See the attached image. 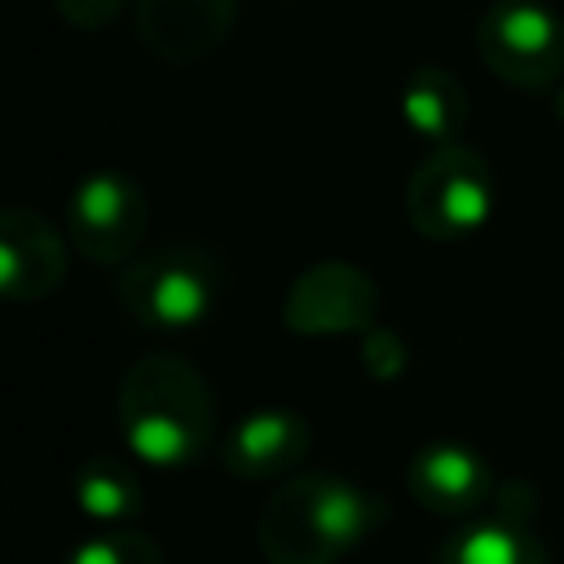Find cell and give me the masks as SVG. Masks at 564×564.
I'll return each instance as SVG.
<instances>
[{"instance_id": "1", "label": "cell", "mask_w": 564, "mask_h": 564, "mask_svg": "<svg viewBox=\"0 0 564 564\" xmlns=\"http://www.w3.org/2000/svg\"><path fill=\"white\" fill-rule=\"evenodd\" d=\"M119 427L145 467H189L216 436L212 383L176 352H145L119 379Z\"/></svg>"}, {"instance_id": "2", "label": "cell", "mask_w": 564, "mask_h": 564, "mask_svg": "<svg viewBox=\"0 0 564 564\" xmlns=\"http://www.w3.org/2000/svg\"><path fill=\"white\" fill-rule=\"evenodd\" d=\"M379 520L383 502L370 489L335 471H295L269 494L256 538L269 564H339Z\"/></svg>"}, {"instance_id": "3", "label": "cell", "mask_w": 564, "mask_h": 564, "mask_svg": "<svg viewBox=\"0 0 564 564\" xmlns=\"http://www.w3.org/2000/svg\"><path fill=\"white\" fill-rule=\"evenodd\" d=\"M115 291L137 326L154 335H189L216 313L220 260L207 247L172 242L123 264Z\"/></svg>"}, {"instance_id": "4", "label": "cell", "mask_w": 564, "mask_h": 564, "mask_svg": "<svg viewBox=\"0 0 564 564\" xmlns=\"http://www.w3.org/2000/svg\"><path fill=\"white\" fill-rule=\"evenodd\" d=\"M494 167L480 150L449 141L432 145V154L405 181V216L432 242H458L489 225L494 216Z\"/></svg>"}, {"instance_id": "5", "label": "cell", "mask_w": 564, "mask_h": 564, "mask_svg": "<svg viewBox=\"0 0 564 564\" xmlns=\"http://www.w3.org/2000/svg\"><path fill=\"white\" fill-rule=\"evenodd\" d=\"M476 48L511 88H551L564 75V22L542 0H494L476 26Z\"/></svg>"}, {"instance_id": "6", "label": "cell", "mask_w": 564, "mask_h": 564, "mask_svg": "<svg viewBox=\"0 0 564 564\" xmlns=\"http://www.w3.org/2000/svg\"><path fill=\"white\" fill-rule=\"evenodd\" d=\"M145 189L123 172H93L66 198V238L88 264H123L145 238Z\"/></svg>"}, {"instance_id": "7", "label": "cell", "mask_w": 564, "mask_h": 564, "mask_svg": "<svg viewBox=\"0 0 564 564\" xmlns=\"http://www.w3.org/2000/svg\"><path fill=\"white\" fill-rule=\"evenodd\" d=\"M375 317H379V286L361 264L348 260L308 264L282 300V326L304 339L366 335Z\"/></svg>"}, {"instance_id": "8", "label": "cell", "mask_w": 564, "mask_h": 564, "mask_svg": "<svg viewBox=\"0 0 564 564\" xmlns=\"http://www.w3.org/2000/svg\"><path fill=\"white\" fill-rule=\"evenodd\" d=\"M405 485H410V498L441 520H467V516L485 511V502H494V494H498L494 467L485 463V454H476L463 441L419 445L405 467Z\"/></svg>"}, {"instance_id": "9", "label": "cell", "mask_w": 564, "mask_h": 564, "mask_svg": "<svg viewBox=\"0 0 564 564\" xmlns=\"http://www.w3.org/2000/svg\"><path fill=\"white\" fill-rule=\"evenodd\" d=\"M66 278V238L31 207L0 212V291L13 304L48 300Z\"/></svg>"}, {"instance_id": "10", "label": "cell", "mask_w": 564, "mask_h": 564, "mask_svg": "<svg viewBox=\"0 0 564 564\" xmlns=\"http://www.w3.org/2000/svg\"><path fill=\"white\" fill-rule=\"evenodd\" d=\"M238 0H137L132 22L141 44L172 66L203 62L216 53L234 26Z\"/></svg>"}, {"instance_id": "11", "label": "cell", "mask_w": 564, "mask_h": 564, "mask_svg": "<svg viewBox=\"0 0 564 564\" xmlns=\"http://www.w3.org/2000/svg\"><path fill=\"white\" fill-rule=\"evenodd\" d=\"M516 489L511 480L494 494V511H476L458 520V529L441 542L436 564H551L546 542L538 538L533 520L524 516L529 507L511 502Z\"/></svg>"}, {"instance_id": "12", "label": "cell", "mask_w": 564, "mask_h": 564, "mask_svg": "<svg viewBox=\"0 0 564 564\" xmlns=\"http://www.w3.org/2000/svg\"><path fill=\"white\" fill-rule=\"evenodd\" d=\"M308 441L313 432L295 410L269 405L234 423V432L220 441V467L238 480H286L300 471Z\"/></svg>"}, {"instance_id": "13", "label": "cell", "mask_w": 564, "mask_h": 564, "mask_svg": "<svg viewBox=\"0 0 564 564\" xmlns=\"http://www.w3.org/2000/svg\"><path fill=\"white\" fill-rule=\"evenodd\" d=\"M401 123L432 141V145H449L458 141L463 123H467V88L454 70L445 66H419L405 88H401Z\"/></svg>"}, {"instance_id": "14", "label": "cell", "mask_w": 564, "mask_h": 564, "mask_svg": "<svg viewBox=\"0 0 564 564\" xmlns=\"http://www.w3.org/2000/svg\"><path fill=\"white\" fill-rule=\"evenodd\" d=\"M70 498L88 520H97L106 529H123L145 507V489L137 480V471L128 463H119L115 454L84 458L70 476Z\"/></svg>"}, {"instance_id": "15", "label": "cell", "mask_w": 564, "mask_h": 564, "mask_svg": "<svg viewBox=\"0 0 564 564\" xmlns=\"http://www.w3.org/2000/svg\"><path fill=\"white\" fill-rule=\"evenodd\" d=\"M66 564H163V551L150 533L137 529H106L97 538H84Z\"/></svg>"}, {"instance_id": "16", "label": "cell", "mask_w": 564, "mask_h": 564, "mask_svg": "<svg viewBox=\"0 0 564 564\" xmlns=\"http://www.w3.org/2000/svg\"><path fill=\"white\" fill-rule=\"evenodd\" d=\"M405 361H410V352H405V344H401L397 330L370 326L361 335V366H366L370 379H397L405 370Z\"/></svg>"}, {"instance_id": "17", "label": "cell", "mask_w": 564, "mask_h": 564, "mask_svg": "<svg viewBox=\"0 0 564 564\" xmlns=\"http://www.w3.org/2000/svg\"><path fill=\"white\" fill-rule=\"evenodd\" d=\"M57 4V13L70 22V26H79V31H101V26H110L115 18H119V9H123V0H53Z\"/></svg>"}, {"instance_id": "18", "label": "cell", "mask_w": 564, "mask_h": 564, "mask_svg": "<svg viewBox=\"0 0 564 564\" xmlns=\"http://www.w3.org/2000/svg\"><path fill=\"white\" fill-rule=\"evenodd\" d=\"M555 115H560V119H564V88H560V93H555Z\"/></svg>"}]
</instances>
